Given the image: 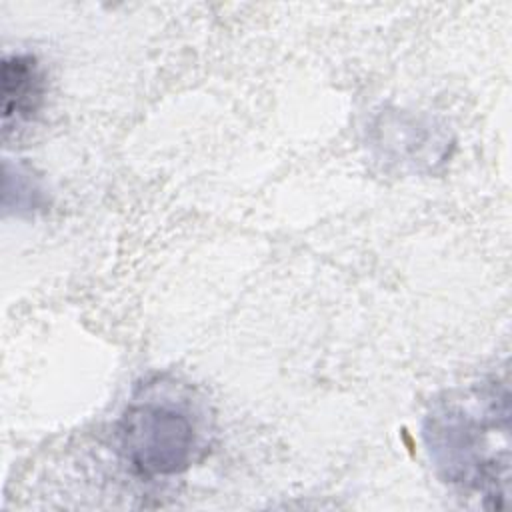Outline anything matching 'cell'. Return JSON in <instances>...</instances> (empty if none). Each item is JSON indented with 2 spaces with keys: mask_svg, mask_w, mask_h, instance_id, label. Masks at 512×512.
<instances>
[{
  "mask_svg": "<svg viewBox=\"0 0 512 512\" xmlns=\"http://www.w3.org/2000/svg\"><path fill=\"white\" fill-rule=\"evenodd\" d=\"M428 452L450 484L502 508L510 486V394L498 378L438 402L426 416Z\"/></svg>",
  "mask_w": 512,
  "mask_h": 512,
  "instance_id": "6da1fadb",
  "label": "cell"
},
{
  "mask_svg": "<svg viewBox=\"0 0 512 512\" xmlns=\"http://www.w3.org/2000/svg\"><path fill=\"white\" fill-rule=\"evenodd\" d=\"M118 450L142 478L184 472L198 450L194 418L170 400H134L118 420Z\"/></svg>",
  "mask_w": 512,
  "mask_h": 512,
  "instance_id": "7a4b0ae2",
  "label": "cell"
},
{
  "mask_svg": "<svg viewBox=\"0 0 512 512\" xmlns=\"http://www.w3.org/2000/svg\"><path fill=\"white\" fill-rule=\"evenodd\" d=\"M44 100V76L34 56L14 54L2 60V124L4 134L12 122L32 118Z\"/></svg>",
  "mask_w": 512,
  "mask_h": 512,
  "instance_id": "3957f363",
  "label": "cell"
}]
</instances>
